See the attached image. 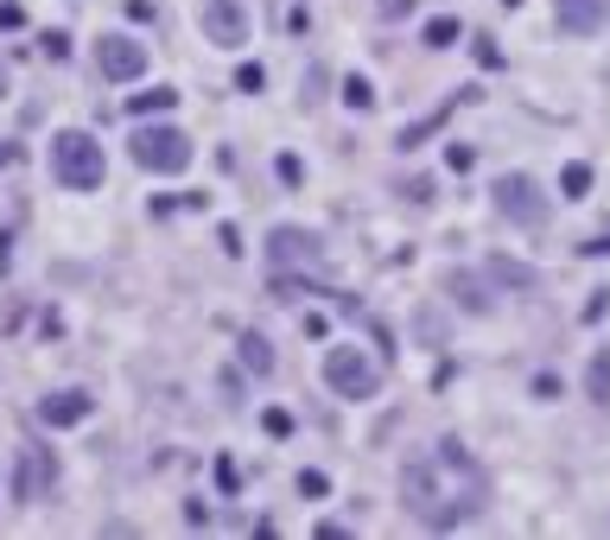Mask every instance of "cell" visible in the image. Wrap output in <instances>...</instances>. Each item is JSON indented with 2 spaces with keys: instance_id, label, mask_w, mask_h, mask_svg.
<instances>
[{
  "instance_id": "e0dca14e",
  "label": "cell",
  "mask_w": 610,
  "mask_h": 540,
  "mask_svg": "<svg viewBox=\"0 0 610 540\" xmlns=\"http://www.w3.org/2000/svg\"><path fill=\"white\" fill-rule=\"evenodd\" d=\"M420 38H427V45H452V38H458V20H432Z\"/></svg>"
},
{
  "instance_id": "5b68a950",
  "label": "cell",
  "mask_w": 610,
  "mask_h": 540,
  "mask_svg": "<svg viewBox=\"0 0 610 540\" xmlns=\"http://www.w3.org/2000/svg\"><path fill=\"white\" fill-rule=\"evenodd\" d=\"M490 197H497V211L509 223H522V229H540L547 223V191H540L528 172H503V179L490 184Z\"/></svg>"
},
{
  "instance_id": "9c48e42d",
  "label": "cell",
  "mask_w": 610,
  "mask_h": 540,
  "mask_svg": "<svg viewBox=\"0 0 610 540\" xmlns=\"http://www.w3.org/2000/svg\"><path fill=\"white\" fill-rule=\"evenodd\" d=\"M58 477V465H51V452H38V445H20V477H13V503L33 508L38 496H45V483Z\"/></svg>"
},
{
  "instance_id": "5bb4252c",
  "label": "cell",
  "mask_w": 610,
  "mask_h": 540,
  "mask_svg": "<svg viewBox=\"0 0 610 540\" xmlns=\"http://www.w3.org/2000/svg\"><path fill=\"white\" fill-rule=\"evenodd\" d=\"M172 103H179V89H146V96H128V108H134V115H166Z\"/></svg>"
},
{
  "instance_id": "ffe728a7",
  "label": "cell",
  "mask_w": 610,
  "mask_h": 540,
  "mask_svg": "<svg viewBox=\"0 0 610 540\" xmlns=\"http://www.w3.org/2000/svg\"><path fill=\"white\" fill-rule=\"evenodd\" d=\"M400 197H407V204H432V179H407L400 184Z\"/></svg>"
},
{
  "instance_id": "7c38bea8",
  "label": "cell",
  "mask_w": 610,
  "mask_h": 540,
  "mask_svg": "<svg viewBox=\"0 0 610 540\" xmlns=\"http://www.w3.org/2000/svg\"><path fill=\"white\" fill-rule=\"evenodd\" d=\"M242 362H249L254 375H274V344H267V337H242Z\"/></svg>"
},
{
  "instance_id": "277c9868",
  "label": "cell",
  "mask_w": 610,
  "mask_h": 540,
  "mask_svg": "<svg viewBox=\"0 0 610 540\" xmlns=\"http://www.w3.org/2000/svg\"><path fill=\"white\" fill-rule=\"evenodd\" d=\"M324 382L344 400H369L382 388V362L369 350H357V344H337V350H324Z\"/></svg>"
},
{
  "instance_id": "9a60e30c",
  "label": "cell",
  "mask_w": 610,
  "mask_h": 540,
  "mask_svg": "<svg viewBox=\"0 0 610 540\" xmlns=\"http://www.w3.org/2000/svg\"><path fill=\"white\" fill-rule=\"evenodd\" d=\"M560 191H566V197H585V191H591V166H566V172H560Z\"/></svg>"
},
{
  "instance_id": "52a82bcc",
  "label": "cell",
  "mask_w": 610,
  "mask_h": 540,
  "mask_svg": "<svg viewBox=\"0 0 610 540\" xmlns=\"http://www.w3.org/2000/svg\"><path fill=\"white\" fill-rule=\"evenodd\" d=\"M198 26H204V38H211V45L236 51V45H249V7H242V0H204Z\"/></svg>"
},
{
  "instance_id": "ac0fdd59",
  "label": "cell",
  "mask_w": 610,
  "mask_h": 540,
  "mask_svg": "<svg viewBox=\"0 0 610 540\" xmlns=\"http://www.w3.org/2000/svg\"><path fill=\"white\" fill-rule=\"evenodd\" d=\"M261 83H267L261 64H242V71H236V89H249V96H261Z\"/></svg>"
},
{
  "instance_id": "4fadbf2b",
  "label": "cell",
  "mask_w": 610,
  "mask_h": 540,
  "mask_svg": "<svg viewBox=\"0 0 610 540\" xmlns=\"http://www.w3.org/2000/svg\"><path fill=\"white\" fill-rule=\"evenodd\" d=\"M585 382H591V400H598V407H610V350H598V357H591V375H585Z\"/></svg>"
},
{
  "instance_id": "7a4b0ae2",
  "label": "cell",
  "mask_w": 610,
  "mask_h": 540,
  "mask_svg": "<svg viewBox=\"0 0 610 540\" xmlns=\"http://www.w3.org/2000/svg\"><path fill=\"white\" fill-rule=\"evenodd\" d=\"M51 179L64 191H96L108 179V159H103V141L89 128H58L51 134Z\"/></svg>"
},
{
  "instance_id": "d4e9b609",
  "label": "cell",
  "mask_w": 610,
  "mask_h": 540,
  "mask_svg": "<svg viewBox=\"0 0 610 540\" xmlns=\"http://www.w3.org/2000/svg\"><path fill=\"white\" fill-rule=\"evenodd\" d=\"M585 254H610V236H598V242H591V249H585Z\"/></svg>"
},
{
  "instance_id": "603a6c76",
  "label": "cell",
  "mask_w": 610,
  "mask_h": 540,
  "mask_svg": "<svg viewBox=\"0 0 610 540\" xmlns=\"http://www.w3.org/2000/svg\"><path fill=\"white\" fill-rule=\"evenodd\" d=\"M470 159H477V153H470V146H458V141L445 146V166H452V172H470Z\"/></svg>"
},
{
  "instance_id": "ba28073f",
  "label": "cell",
  "mask_w": 610,
  "mask_h": 540,
  "mask_svg": "<svg viewBox=\"0 0 610 540\" xmlns=\"http://www.w3.org/2000/svg\"><path fill=\"white\" fill-rule=\"evenodd\" d=\"M324 242L312 236V229H299V223H280L274 236H267V261L274 267H319Z\"/></svg>"
},
{
  "instance_id": "8992f818",
  "label": "cell",
  "mask_w": 610,
  "mask_h": 540,
  "mask_svg": "<svg viewBox=\"0 0 610 540\" xmlns=\"http://www.w3.org/2000/svg\"><path fill=\"white\" fill-rule=\"evenodd\" d=\"M96 76L103 83H141L146 76V45L128 33H103L96 38Z\"/></svg>"
},
{
  "instance_id": "d6986e66",
  "label": "cell",
  "mask_w": 610,
  "mask_h": 540,
  "mask_svg": "<svg viewBox=\"0 0 610 540\" xmlns=\"http://www.w3.org/2000/svg\"><path fill=\"white\" fill-rule=\"evenodd\" d=\"M13 26H26V7H20V0H0V33H13Z\"/></svg>"
},
{
  "instance_id": "484cf974",
  "label": "cell",
  "mask_w": 610,
  "mask_h": 540,
  "mask_svg": "<svg viewBox=\"0 0 610 540\" xmlns=\"http://www.w3.org/2000/svg\"><path fill=\"white\" fill-rule=\"evenodd\" d=\"M0 96H7V64H0Z\"/></svg>"
},
{
  "instance_id": "2e32d148",
  "label": "cell",
  "mask_w": 610,
  "mask_h": 540,
  "mask_svg": "<svg viewBox=\"0 0 610 540\" xmlns=\"http://www.w3.org/2000/svg\"><path fill=\"white\" fill-rule=\"evenodd\" d=\"M344 103H350V108H369V103H375L369 76H344Z\"/></svg>"
},
{
  "instance_id": "3957f363",
  "label": "cell",
  "mask_w": 610,
  "mask_h": 540,
  "mask_svg": "<svg viewBox=\"0 0 610 540\" xmlns=\"http://www.w3.org/2000/svg\"><path fill=\"white\" fill-rule=\"evenodd\" d=\"M134 166L141 172H153V179H172V172H184L191 166V134H179V128H134Z\"/></svg>"
},
{
  "instance_id": "7402d4cb",
  "label": "cell",
  "mask_w": 610,
  "mask_h": 540,
  "mask_svg": "<svg viewBox=\"0 0 610 540\" xmlns=\"http://www.w3.org/2000/svg\"><path fill=\"white\" fill-rule=\"evenodd\" d=\"M331 483H324V470H299V496H324Z\"/></svg>"
},
{
  "instance_id": "30bf717a",
  "label": "cell",
  "mask_w": 610,
  "mask_h": 540,
  "mask_svg": "<svg viewBox=\"0 0 610 540\" xmlns=\"http://www.w3.org/2000/svg\"><path fill=\"white\" fill-rule=\"evenodd\" d=\"M605 20H610V0H553V26L573 38L605 33Z\"/></svg>"
},
{
  "instance_id": "44dd1931",
  "label": "cell",
  "mask_w": 610,
  "mask_h": 540,
  "mask_svg": "<svg viewBox=\"0 0 610 540\" xmlns=\"http://www.w3.org/2000/svg\"><path fill=\"white\" fill-rule=\"evenodd\" d=\"M38 51H45V58H51V64H58V58H64V51H71V38H64V33H45V38H38Z\"/></svg>"
},
{
  "instance_id": "cb8c5ba5",
  "label": "cell",
  "mask_w": 610,
  "mask_h": 540,
  "mask_svg": "<svg viewBox=\"0 0 610 540\" xmlns=\"http://www.w3.org/2000/svg\"><path fill=\"white\" fill-rule=\"evenodd\" d=\"M13 159H20V153H13V146L0 141V172H7V166H13Z\"/></svg>"
},
{
  "instance_id": "6da1fadb",
  "label": "cell",
  "mask_w": 610,
  "mask_h": 540,
  "mask_svg": "<svg viewBox=\"0 0 610 540\" xmlns=\"http://www.w3.org/2000/svg\"><path fill=\"white\" fill-rule=\"evenodd\" d=\"M483 470L465 458V445L458 439H445V445H432L427 458H414V465L400 470V496L407 508L427 521V528H458L470 521L477 508H483Z\"/></svg>"
},
{
  "instance_id": "8fae6325",
  "label": "cell",
  "mask_w": 610,
  "mask_h": 540,
  "mask_svg": "<svg viewBox=\"0 0 610 540\" xmlns=\"http://www.w3.org/2000/svg\"><path fill=\"white\" fill-rule=\"evenodd\" d=\"M38 420L45 427H76V420H89V395H51V400H38Z\"/></svg>"
}]
</instances>
